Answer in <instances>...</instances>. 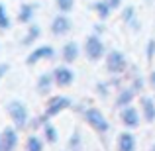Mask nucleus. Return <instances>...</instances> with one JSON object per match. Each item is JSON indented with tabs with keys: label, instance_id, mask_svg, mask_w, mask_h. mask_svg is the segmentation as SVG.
Masks as SVG:
<instances>
[{
	"label": "nucleus",
	"instance_id": "obj_7",
	"mask_svg": "<svg viewBox=\"0 0 155 151\" xmlns=\"http://www.w3.org/2000/svg\"><path fill=\"white\" fill-rule=\"evenodd\" d=\"M53 55H55V49H53L51 45H39L38 49H34L26 57V63L28 65H35V63H39V61H43V59H53Z\"/></svg>",
	"mask_w": 155,
	"mask_h": 151
},
{
	"label": "nucleus",
	"instance_id": "obj_24",
	"mask_svg": "<svg viewBox=\"0 0 155 151\" xmlns=\"http://www.w3.org/2000/svg\"><path fill=\"white\" fill-rule=\"evenodd\" d=\"M106 2L110 4V8L112 10H116V8H120V4H122V0H106Z\"/></svg>",
	"mask_w": 155,
	"mask_h": 151
},
{
	"label": "nucleus",
	"instance_id": "obj_25",
	"mask_svg": "<svg viewBox=\"0 0 155 151\" xmlns=\"http://www.w3.org/2000/svg\"><path fill=\"white\" fill-rule=\"evenodd\" d=\"M8 67H10L8 63H2V65H0V80H2V77L8 73Z\"/></svg>",
	"mask_w": 155,
	"mask_h": 151
},
{
	"label": "nucleus",
	"instance_id": "obj_17",
	"mask_svg": "<svg viewBox=\"0 0 155 151\" xmlns=\"http://www.w3.org/2000/svg\"><path fill=\"white\" fill-rule=\"evenodd\" d=\"M132 100H134V88H126V90H122L120 94H118L116 104L120 106V108H124V106H130Z\"/></svg>",
	"mask_w": 155,
	"mask_h": 151
},
{
	"label": "nucleus",
	"instance_id": "obj_11",
	"mask_svg": "<svg viewBox=\"0 0 155 151\" xmlns=\"http://www.w3.org/2000/svg\"><path fill=\"white\" fill-rule=\"evenodd\" d=\"M118 151H136V137L132 132H124L118 136Z\"/></svg>",
	"mask_w": 155,
	"mask_h": 151
},
{
	"label": "nucleus",
	"instance_id": "obj_23",
	"mask_svg": "<svg viewBox=\"0 0 155 151\" xmlns=\"http://www.w3.org/2000/svg\"><path fill=\"white\" fill-rule=\"evenodd\" d=\"M79 149V133H73L71 137V151H77Z\"/></svg>",
	"mask_w": 155,
	"mask_h": 151
},
{
	"label": "nucleus",
	"instance_id": "obj_3",
	"mask_svg": "<svg viewBox=\"0 0 155 151\" xmlns=\"http://www.w3.org/2000/svg\"><path fill=\"white\" fill-rule=\"evenodd\" d=\"M84 55L88 61H100L104 57V43L98 35H88L84 41Z\"/></svg>",
	"mask_w": 155,
	"mask_h": 151
},
{
	"label": "nucleus",
	"instance_id": "obj_20",
	"mask_svg": "<svg viewBox=\"0 0 155 151\" xmlns=\"http://www.w3.org/2000/svg\"><path fill=\"white\" fill-rule=\"evenodd\" d=\"M55 4L59 8V12H63V14H69L75 8V0H55Z\"/></svg>",
	"mask_w": 155,
	"mask_h": 151
},
{
	"label": "nucleus",
	"instance_id": "obj_5",
	"mask_svg": "<svg viewBox=\"0 0 155 151\" xmlns=\"http://www.w3.org/2000/svg\"><path fill=\"white\" fill-rule=\"evenodd\" d=\"M69 106H71V98H67V96H53V98H49V102H47V106H45L43 118L49 120V118L57 116L59 112H63L65 108H69Z\"/></svg>",
	"mask_w": 155,
	"mask_h": 151
},
{
	"label": "nucleus",
	"instance_id": "obj_22",
	"mask_svg": "<svg viewBox=\"0 0 155 151\" xmlns=\"http://www.w3.org/2000/svg\"><path fill=\"white\" fill-rule=\"evenodd\" d=\"M39 38V26H31L30 28V31H28V38L24 39V45H30L34 39H38Z\"/></svg>",
	"mask_w": 155,
	"mask_h": 151
},
{
	"label": "nucleus",
	"instance_id": "obj_9",
	"mask_svg": "<svg viewBox=\"0 0 155 151\" xmlns=\"http://www.w3.org/2000/svg\"><path fill=\"white\" fill-rule=\"evenodd\" d=\"M120 120L126 128H137L140 126V112L134 106H124L120 112Z\"/></svg>",
	"mask_w": 155,
	"mask_h": 151
},
{
	"label": "nucleus",
	"instance_id": "obj_15",
	"mask_svg": "<svg viewBox=\"0 0 155 151\" xmlns=\"http://www.w3.org/2000/svg\"><path fill=\"white\" fill-rule=\"evenodd\" d=\"M51 83H55V80H53V75H49V73H43V75L38 79L35 88H38L39 94H47V92H49V88H51Z\"/></svg>",
	"mask_w": 155,
	"mask_h": 151
},
{
	"label": "nucleus",
	"instance_id": "obj_2",
	"mask_svg": "<svg viewBox=\"0 0 155 151\" xmlns=\"http://www.w3.org/2000/svg\"><path fill=\"white\" fill-rule=\"evenodd\" d=\"M84 120L94 132H98V133L108 132V120L104 118V114L98 108H87L84 110Z\"/></svg>",
	"mask_w": 155,
	"mask_h": 151
},
{
	"label": "nucleus",
	"instance_id": "obj_18",
	"mask_svg": "<svg viewBox=\"0 0 155 151\" xmlns=\"http://www.w3.org/2000/svg\"><path fill=\"white\" fill-rule=\"evenodd\" d=\"M26 149L28 151H43V141L38 136H30L26 141Z\"/></svg>",
	"mask_w": 155,
	"mask_h": 151
},
{
	"label": "nucleus",
	"instance_id": "obj_26",
	"mask_svg": "<svg viewBox=\"0 0 155 151\" xmlns=\"http://www.w3.org/2000/svg\"><path fill=\"white\" fill-rule=\"evenodd\" d=\"M149 84H151V88H155V71L149 75Z\"/></svg>",
	"mask_w": 155,
	"mask_h": 151
},
{
	"label": "nucleus",
	"instance_id": "obj_14",
	"mask_svg": "<svg viewBox=\"0 0 155 151\" xmlns=\"http://www.w3.org/2000/svg\"><path fill=\"white\" fill-rule=\"evenodd\" d=\"M34 14H35L34 4H22V6H20V12H18V22L28 24L30 20H34Z\"/></svg>",
	"mask_w": 155,
	"mask_h": 151
},
{
	"label": "nucleus",
	"instance_id": "obj_16",
	"mask_svg": "<svg viewBox=\"0 0 155 151\" xmlns=\"http://www.w3.org/2000/svg\"><path fill=\"white\" fill-rule=\"evenodd\" d=\"M92 8H94V12L100 16V20H106L110 16V12H112V8H110V4L106 2V0H98V2H94Z\"/></svg>",
	"mask_w": 155,
	"mask_h": 151
},
{
	"label": "nucleus",
	"instance_id": "obj_13",
	"mask_svg": "<svg viewBox=\"0 0 155 151\" xmlns=\"http://www.w3.org/2000/svg\"><path fill=\"white\" fill-rule=\"evenodd\" d=\"M141 112H143V120L151 124L155 120V102L151 98H147V96H143L141 98Z\"/></svg>",
	"mask_w": 155,
	"mask_h": 151
},
{
	"label": "nucleus",
	"instance_id": "obj_1",
	"mask_svg": "<svg viewBox=\"0 0 155 151\" xmlns=\"http://www.w3.org/2000/svg\"><path fill=\"white\" fill-rule=\"evenodd\" d=\"M8 116H10L12 124L16 130H24L28 124V108L24 102L20 100H12L8 102Z\"/></svg>",
	"mask_w": 155,
	"mask_h": 151
},
{
	"label": "nucleus",
	"instance_id": "obj_10",
	"mask_svg": "<svg viewBox=\"0 0 155 151\" xmlns=\"http://www.w3.org/2000/svg\"><path fill=\"white\" fill-rule=\"evenodd\" d=\"M69 30H71V20L67 18V14H63V12H61L59 16H55V18H53V22H51L53 35H65Z\"/></svg>",
	"mask_w": 155,
	"mask_h": 151
},
{
	"label": "nucleus",
	"instance_id": "obj_21",
	"mask_svg": "<svg viewBox=\"0 0 155 151\" xmlns=\"http://www.w3.org/2000/svg\"><path fill=\"white\" fill-rule=\"evenodd\" d=\"M43 133H45V140L49 143H55L57 141V132H55V126L53 124H45L43 126Z\"/></svg>",
	"mask_w": 155,
	"mask_h": 151
},
{
	"label": "nucleus",
	"instance_id": "obj_8",
	"mask_svg": "<svg viewBox=\"0 0 155 151\" xmlns=\"http://www.w3.org/2000/svg\"><path fill=\"white\" fill-rule=\"evenodd\" d=\"M53 80H55L57 87L65 88V87H71L73 84L75 75H73V71L69 67H57L55 71H53Z\"/></svg>",
	"mask_w": 155,
	"mask_h": 151
},
{
	"label": "nucleus",
	"instance_id": "obj_12",
	"mask_svg": "<svg viewBox=\"0 0 155 151\" xmlns=\"http://www.w3.org/2000/svg\"><path fill=\"white\" fill-rule=\"evenodd\" d=\"M79 53H81L79 45H77L75 41H69V43H65V45H63V53H61V57H63V61L67 65H71V63H75V61H77Z\"/></svg>",
	"mask_w": 155,
	"mask_h": 151
},
{
	"label": "nucleus",
	"instance_id": "obj_6",
	"mask_svg": "<svg viewBox=\"0 0 155 151\" xmlns=\"http://www.w3.org/2000/svg\"><path fill=\"white\" fill-rule=\"evenodd\" d=\"M18 147V133L16 128H4L0 132V149L2 151H14Z\"/></svg>",
	"mask_w": 155,
	"mask_h": 151
},
{
	"label": "nucleus",
	"instance_id": "obj_27",
	"mask_svg": "<svg viewBox=\"0 0 155 151\" xmlns=\"http://www.w3.org/2000/svg\"><path fill=\"white\" fill-rule=\"evenodd\" d=\"M153 151H155V147H153Z\"/></svg>",
	"mask_w": 155,
	"mask_h": 151
},
{
	"label": "nucleus",
	"instance_id": "obj_4",
	"mask_svg": "<svg viewBox=\"0 0 155 151\" xmlns=\"http://www.w3.org/2000/svg\"><path fill=\"white\" fill-rule=\"evenodd\" d=\"M126 67H128V63H126V57H124L122 51L112 49L108 53V57H106V69H108V73L120 75V73L126 71Z\"/></svg>",
	"mask_w": 155,
	"mask_h": 151
},
{
	"label": "nucleus",
	"instance_id": "obj_19",
	"mask_svg": "<svg viewBox=\"0 0 155 151\" xmlns=\"http://www.w3.org/2000/svg\"><path fill=\"white\" fill-rule=\"evenodd\" d=\"M10 24L12 22H10V16H8V12H6V6L0 2V30H8Z\"/></svg>",
	"mask_w": 155,
	"mask_h": 151
},
{
	"label": "nucleus",
	"instance_id": "obj_28",
	"mask_svg": "<svg viewBox=\"0 0 155 151\" xmlns=\"http://www.w3.org/2000/svg\"><path fill=\"white\" fill-rule=\"evenodd\" d=\"M0 151H2V149H0Z\"/></svg>",
	"mask_w": 155,
	"mask_h": 151
}]
</instances>
